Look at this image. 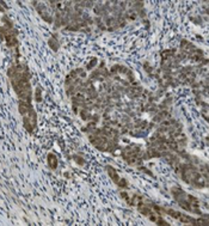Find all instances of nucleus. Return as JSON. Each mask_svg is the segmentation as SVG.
I'll use <instances>...</instances> for the list:
<instances>
[{
    "mask_svg": "<svg viewBox=\"0 0 209 226\" xmlns=\"http://www.w3.org/2000/svg\"><path fill=\"white\" fill-rule=\"evenodd\" d=\"M48 158L50 159V162H49L50 166L53 167V169H55V167H56V163H55V162H56V158H55L53 154H49V157H48Z\"/></svg>",
    "mask_w": 209,
    "mask_h": 226,
    "instance_id": "f257e3e1",
    "label": "nucleus"
}]
</instances>
